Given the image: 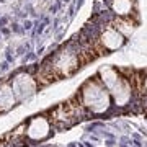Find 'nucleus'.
<instances>
[{
	"label": "nucleus",
	"instance_id": "423d86ee",
	"mask_svg": "<svg viewBox=\"0 0 147 147\" xmlns=\"http://www.w3.org/2000/svg\"><path fill=\"white\" fill-rule=\"evenodd\" d=\"M15 101H16V98H15V95H13L11 87L2 85L0 87V113L10 110L11 106L15 105Z\"/></svg>",
	"mask_w": 147,
	"mask_h": 147
},
{
	"label": "nucleus",
	"instance_id": "0eeeda50",
	"mask_svg": "<svg viewBox=\"0 0 147 147\" xmlns=\"http://www.w3.org/2000/svg\"><path fill=\"white\" fill-rule=\"evenodd\" d=\"M113 10L118 16H129L132 10V0H113Z\"/></svg>",
	"mask_w": 147,
	"mask_h": 147
},
{
	"label": "nucleus",
	"instance_id": "f257e3e1",
	"mask_svg": "<svg viewBox=\"0 0 147 147\" xmlns=\"http://www.w3.org/2000/svg\"><path fill=\"white\" fill-rule=\"evenodd\" d=\"M79 95L80 100H82V106L90 108L93 113H103L110 106V100H111L110 92L106 90V87L103 85V82L100 80L98 75L90 79L82 87Z\"/></svg>",
	"mask_w": 147,
	"mask_h": 147
},
{
	"label": "nucleus",
	"instance_id": "39448f33",
	"mask_svg": "<svg viewBox=\"0 0 147 147\" xmlns=\"http://www.w3.org/2000/svg\"><path fill=\"white\" fill-rule=\"evenodd\" d=\"M49 134V123L46 118H34L28 126V136L34 141H41Z\"/></svg>",
	"mask_w": 147,
	"mask_h": 147
},
{
	"label": "nucleus",
	"instance_id": "20e7f679",
	"mask_svg": "<svg viewBox=\"0 0 147 147\" xmlns=\"http://www.w3.org/2000/svg\"><path fill=\"white\" fill-rule=\"evenodd\" d=\"M123 42H124V36L113 26L106 28L100 39V44L103 46V49H108V51H115V49L121 47Z\"/></svg>",
	"mask_w": 147,
	"mask_h": 147
},
{
	"label": "nucleus",
	"instance_id": "1a4fd4ad",
	"mask_svg": "<svg viewBox=\"0 0 147 147\" xmlns=\"http://www.w3.org/2000/svg\"><path fill=\"white\" fill-rule=\"evenodd\" d=\"M144 88L147 90V79H146V82H144Z\"/></svg>",
	"mask_w": 147,
	"mask_h": 147
},
{
	"label": "nucleus",
	"instance_id": "7ed1b4c3",
	"mask_svg": "<svg viewBox=\"0 0 147 147\" xmlns=\"http://www.w3.org/2000/svg\"><path fill=\"white\" fill-rule=\"evenodd\" d=\"M11 90H13V95H15L16 100H23V98H26V96L34 93V90H36V80H33L31 77L20 75V77H16L13 80Z\"/></svg>",
	"mask_w": 147,
	"mask_h": 147
},
{
	"label": "nucleus",
	"instance_id": "6e6552de",
	"mask_svg": "<svg viewBox=\"0 0 147 147\" xmlns=\"http://www.w3.org/2000/svg\"><path fill=\"white\" fill-rule=\"evenodd\" d=\"M115 30H118V31L123 34V36H129L132 33V30H134V26H132V21L127 18V16H119L118 20L115 21Z\"/></svg>",
	"mask_w": 147,
	"mask_h": 147
},
{
	"label": "nucleus",
	"instance_id": "f03ea898",
	"mask_svg": "<svg viewBox=\"0 0 147 147\" xmlns=\"http://www.w3.org/2000/svg\"><path fill=\"white\" fill-rule=\"evenodd\" d=\"M98 77L110 92V96L115 100L116 105H126L131 98V82L126 77H121L118 70L113 67H103L98 72Z\"/></svg>",
	"mask_w": 147,
	"mask_h": 147
}]
</instances>
